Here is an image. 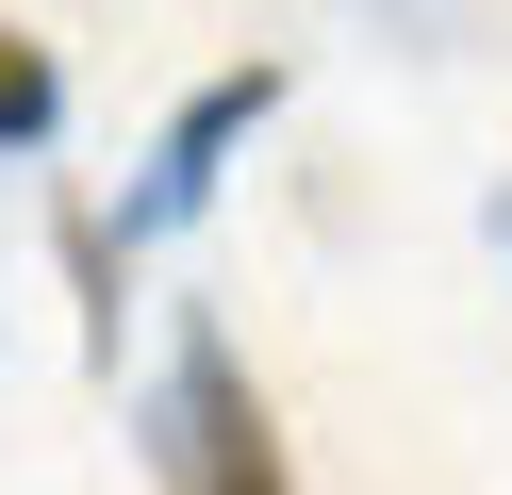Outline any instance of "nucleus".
I'll list each match as a JSON object with an SVG mask.
<instances>
[{
  "instance_id": "obj_3",
  "label": "nucleus",
  "mask_w": 512,
  "mask_h": 495,
  "mask_svg": "<svg viewBox=\"0 0 512 495\" xmlns=\"http://www.w3.org/2000/svg\"><path fill=\"white\" fill-rule=\"evenodd\" d=\"M67 149V66H50V33L0 17V165H50Z\"/></svg>"
},
{
  "instance_id": "obj_1",
  "label": "nucleus",
  "mask_w": 512,
  "mask_h": 495,
  "mask_svg": "<svg viewBox=\"0 0 512 495\" xmlns=\"http://www.w3.org/2000/svg\"><path fill=\"white\" fill-rule=\"evenodd\" d=\"M149 462H166V495H298L281 413H265V380H248V347H232V314H215V297H182V314H166Z\"/></svg>"
},
{
  "instance_id": "obj_2",
  "label": "nucleus",
  "mask_w": 512,
  "mask_h": 495,
  "mask_svg": "<svg viewBox=\"0 0 512 495\" xmlns=\"http://www.w3.org/2000/svg\"><path fill=\"white\" fill-rule=\"evenodd\" d=\"M281 116V50H248V66H215L199 99L166 116V149H149V182L116 198V248H149V231H199L215 215V182H232V149Z\"/></svg>"
},
{
  "instance_id": "obj_6",
  "label": "nucleus",
  "mask_w": 512,
  "mask_h": 495,
  "mask_svg": "<svg viewBox=\"0 0 512 495\" xmlns=\"http://www.w3.org/2000/svg\"><path fill=\"white\" fill-rule=\"evenodd\" d=\"M364 17H397V33H413V17H430V0H364Z\"/></svg>"
},
{
  "instance_id": "obj_4",
  "label": "nucleus",
  "mask_w": 512,
  "mask_h": 495,
  "mask_svg": "<svg viewBox=\"0 0 512 495\" xmlns=\"http://www.w3.org/2000/svg\"><path fill=\"white\" fill-rule=\"evenodd\" d=\"M50 248H67V297H83V363H116V330H133V297H116V281H133V248H116V215H83V198H67Z\"/></svg>"
},
{
  "instance_id": "obj_5",
  "label": "nucleus",
  "mask_w": 512,
  "mask_h": 495,
  "mask_svg": "<svg viewBox=\"0 0 512 495\" xmlns=\"http://www.w3.org/2000/svg\"><path fill=\"white\" fill-rule=\"evenodd\" d=\"M479 231H496V248H512V182H496V198H479Z\"/></svg>"
}]
</instances>
